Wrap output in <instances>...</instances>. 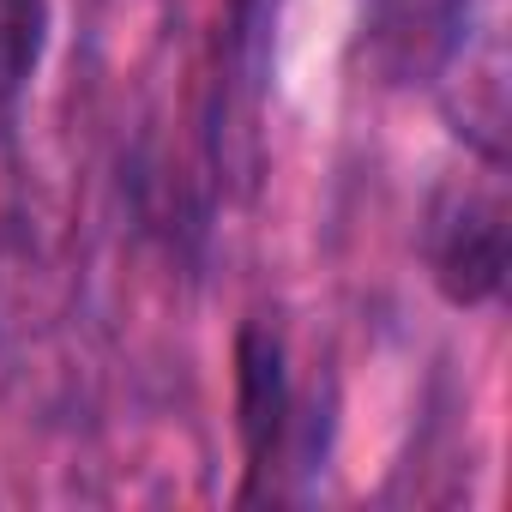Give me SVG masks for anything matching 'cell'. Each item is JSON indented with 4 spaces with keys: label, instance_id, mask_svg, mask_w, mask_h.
Here are the masks:
<instances>
[{
    "label": "cell",
    "instance_id": "3",
    "mask_svg": "<svg viewBox=\"0 0 512 512\" xmlns=\"http://www.w3.org/2000/svg\"><path fill=\"white\" fill-rule=\"evenodd\" d=\"M235 428H241L253 470L278 452V440L290 428V368H284L278 332H266V326H241V338H235Z\"/></svg>",
    "mask_w": 512,
    "mask_h": 512
},
{
    "label": "cell",
    "instance_id": "2",
    "mask_svg": "<svg viewBox=\"0 0 512 512\" xmlns=\"http://www.w3.org/2000/svg\"><path fill=\"white\" fill-rule=\"evenodd\" d=\"M470 0H362V55L386 85H428L464 43Z\"/></svg>",
    "mask_w": 512,
    "mask_h": 512
},
{
    "label": "cell",
    "instance_id": "1",
    "mask_svg": "<svg viewBox=\"0 0 512 512\" xmlns=\"http://www.w3.org/2000/svg\"><path fill=\"white\" fill-rule=\"evenodd\" d=\"M506 205L494 193H446L428 217V278L452 308H482L506 284Z\"/></svg>",
    "mask_w": 512,
    "mask_h": 512
},
{
    "label": "cell",
    "instance_id": "4",
    "mask_svg": "<svg viewBox=\"0 0 512 512\" xmlns=\"http://www.w3.org/2000/svg\"><path fill=\"white\" fill-rule=\"evenodd\" d=\"M49 49V0H0V109H13Z\"/></svg>",
    "mask_w": 512,
    "mask_h": 512
}]
</instances>
